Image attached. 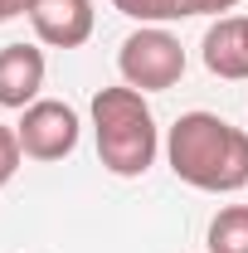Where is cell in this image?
<instances>
[{
	"mask_svg": "<svg viewBox=\"0 0 248 253\" xmlns=\"http://www.w3.org/2000/svg\"><path fill=\"white\" fill-rule=\"evenodd\" d=\"M165 161L190 190L234 195L248 185V131L214 112H185L165 136Z\"/></svg>",
	"mask_w": 248,
	"mask_h": 253,
	"instance_id": "6da1fadb",
	"label": "cell"
},
{
	"mask_svg": "<svg viewBox=\"0 0 248 253\" xmlns=\"http://www.w3.org/2000/svg\"><path fill=\"white\" fill-rule=\"evenodd\" d=\"M93 131H97V161L122 180L146 175L161 151V131H156V112L146 107V93H136L126 83L102 88L93 97Z\"/></svg>",
	"mask_w": 248,
	"mask_h": 253,
	"instance_id": "7a4b0ae2",
	"label": "cell"
},
{
	"mask_svg": "<svg viewBox=\"0 0 248 253\" xmlns=\"http://www.w3.org/2000/svg\"><path fill=\"white\" fill-rule=\"evenodd\" d=\"M117 68H122L126 88L136 93H165L185 78V49L180 39L161 25H141L122 39V54H117Z\"/></svg>",
	"mask_w": 248,
	"mask_h": 253,
	"instance_id": "3957f363",
	"label": "cell"
},
{
	"mask_svg": "<svg viewBox=\"0 0 248 253\" xmlns=\"http://www.w3.org/2000/svg\"><path fill=\"white\" fill-rule=\"evenodd\" d=\"M15 136H20L30 161H63L78 146V112L68 102H59V97H39V102L25 107Z\"/></svg>",
	"mask_w": 248,
	"mask_h": 253,
	"instance_id": "277c9868",
	"label": "cell"
},
{
	"mask_svg": "<svg viewBox=\"0 0 248 253\" xmlns=\"http://www.w3.org/2000/svg\"><path fill=\"white\" fill-rule=\"evenodd\" d=\"M30 25L39 34V44L49 49H83L93 39V0H34L30 5Z\"/></svg>",
	"mask_w": 248,
	"mask_h": 253,
	"instance_id": "5b68a950",
	"label": "cell"
},
{
	"mask_svg": "<svg viewBox=\"0 0 248 253\" xmlns=\"http://www.w3.org/2000/svg\"><path fill=\"white\" fill-rule=\"evenodd\" d=\"M44 88V54L34 44H5L0 49V107L25 112L30 102H39Z\"/></svg>",
	"mask_w": 248,
	"mask_h": 253,
	"instance_id": "8992f818",
	"label": "cell"
},
{
	"mask_svg": "<svg viewBox=\"0 0 248 253\" xmlns=\"http://www.w3.org/2000/svg\"><path fill=\"white\" fill-rule=\"evenodd\" d=\"M200 49H205V68L214 78H229V83L248 78V15H219L205 30Z\"/></svg>",
	"mask_w": 248,
	"mask_h": 253,
	"instance_id": "52a82bcc",
	"label": "cell"
},
{
	"mask_svg": "<svg viewBox=\"0 0 248 253\" xmlns=\"http://www.w3.org/2000/svg\"><path fill=\"white\" fill-rule=\"evenodd\" d=\"M205 244L209 253H248V205H224L209 219Z\"/></svg>",
	"mask_w": 248,
	"mask_h": 253,
	"instance_id": "ba28073f",
	"label": "cell"
},
{
	"mask_svg": "<svg viewBox=\"0 0 248 253\" xmlns=\"http://www.w3.org/2000/svg\"><path fill=\"white\" fill-rule=\"evenodd\" d=\"M126 20L136 25H165V20H185V0H112Z\"/></svg>",
	"mask_w": 248,
	"mask_h": 253,
	"instance_id": "9c48e42d",
	"label": "cell"
},
{
	"mask_svg": "<svg viewBox=\"0 0 248 253\" xmlns=\"http://www.w3.org/2000/svg\"><path fill=\"white\" fill-rule=\"evenodd\" d=\"M20 161H25V146H20V136H15V126L0 122V190L15 180V170H20Z\"/></svg>",
	"mask_w": 248,
	"mask_h": 253,
	"instance_id": "30bf717a",
	"label": "cell"
},
{
	"mask_svg": "<svg viewBox=\"0 0 248 253\" xmlns=\"http://www.w3.org/2000/svg\"><path fill=\"white\" fill-rule=\"evenodd\" d=\"M239 0H185V15H224V10H234Z\"/></svg>",
	"mask_w": 248,
	"mask_h": 253,
	"instance_id": "8fae6325",
	"label": "cell"
},
{
	"mask_svg": "<svg viewBox=\"0 0 248 253\" xmlns=\"http://www.w3.org/2000/svg\"><path fill=\"white\" fill-rule=\"evenodd\" d=\"M30 5H34V0H0V25L15 20V15H30Z\"/></svg>",
	"mask_w": 248,
	"mask_h": 253,
	"instance_id": "7c38bea8",
	"label": "cell"
}]
</instances>
